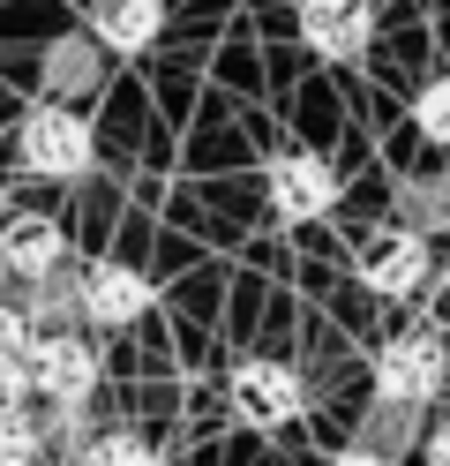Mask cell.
<instances>
[{"label": "cell", "instance_id": "1", "mask_svg": "<svg viewBox=\"0 0 450 466\" xmlns=\"http://www.w3.org/2000/svg\"><path fill=\"white\" fill-rule=\"evenodd\" d=\"M90 158H98V136H90L83 106H60V98H38L15 121V166L38 173V181H83Z\"/></svg>", "mask_w": 450, "mask_h": 466}, {"label": "cell", "instance_id": "2", "mask_svg": "<svg viewBox=\"0 0 450 466\" xmlns=\"http://www.w3.org/2000/svg\"><path fill=\"white\" fill-rule=\"evenodd\" d=\"M450 384V346L435 331H398L383 339L375 354V399H398V406H435Z\"/></svg>", "mask_w": 450, "mask_h": 466}, {"label": "cell", "instance_id": "3", "mask_svg": "<svg viewBox=\"0 0 450 466\" xmlns=\"http://www.w3.org/2000/svg\"><path fill=\"white\" fill-rule=\"evenodd\" d=\"M263 196H270V218L278 226H315V218L338 211V173L315 151H278L263 166Z\"/></svg>", "mask_w": 450, "mask_h": 466}, {"label": "cell", "instance_id": "4", "mask_svg": "<svg viewBox=\"0 0 450 466\" xmlns=\"http://www.w3.org/2000/svg\"><path fill=\"white\" fill-rule=\"evenodd\" d=\"M30 376H38V406H90V399H98L105 361H98V346H90L83 324H75V331H38V346H30Z\"/></svg>", "mask_w": 450, "mask_h": 466}, {"label": "cell", "instance_id": "5", "mask_svg": "<svg viewBox=\"0 0 450 466\" xmlns=\"http://www.w3.org/2000/svg\"><path fill=\"white\" fill-rule=\"evenodd\" d=\"M353 271H360V286H368V294H383V301H413L420 286H428V271H435L428 233H413V226H383V233H368V241H360V256H353Z\"/></svg>", "mask_w": 450, "mask_h": 466}, {"label": "cell", "instance_id": "6", "mask_svg": "<svg viewBox=\"0 0 450 466\" xmlns=\"http://www.w3.org/2000/svg\"><path fill=\"white\" fill-rule=\"evenodd\" d=\"M225 399H233V414L248 421V429H293V421H300V406H308V384H300V369L255 354V361H240V369H233Z\"/></svg>", "mask_w": 450, "mask_h": 466}, {"label": "cell", "instance_id": "7", "mask_svg": "<svg viewBox=\"0 0 450 466\" xmlns=\"http://www.w3.org/2000/svg\"><path fill=\"white\" fill-rule=\"evenodd\" d=\"M300 46L323 53V61H360L375 38V0H300L293 8Z\"/></svg>", "mask_w": 450, "mask_h": 466}, {"label": "cell", "instance_id": "8", "mask_svg": "<svg viewBox=\"0 0 450 466\" xmlns=\"http://www.w3.org/2000/svg\"><path fill=\"white\" fill-rule=\"evenodd\" d=\"M143 316H150V279L135 264H120V256H98L83 271V324L90 331H128Z\"/></svg>", "mask_w": 450, "mask_h": 466}, {"label": "cell", "instance_id": "9", "mask_svg": "<svg viewBox=\"0 0 450 466\" xmlns=\"http://www.w3.org/2000/svg\"><path fill=\"white\" fill-rule=\"evenodd\" d=\"M83 31L98 38L113 61H143V53L165 38V0H90Z\"/></svg>", "mask_w": 450, "mask_h": 466}, {"label": "cell", "instance_id": "10", "mask_svg": "<svg viewBox=\"0 0 450 466\" xmlns=\"http://www.w3.org/2000/svg\"><path fill=\"white\" fill-rule=\"evenodd\" d=\"M0 264L15 271V286H38L53 271H68V233H60V218L15 211L8 226H0Z\"/></svg>", "mask_w": 450, "mask_h": 466}, {"label": "cell", "instance_id": "11", "mask_svg": "<svg viewBox=\"0 0 450 466\" xmlns=\"http://www.w3.org/2000/svg\"><path fill=\"white\" fill-rule=\"evenodd\" d=\"M45 98H60V106H83L90 91L105 83V46L90 38V31H68V38H53L45 46Z\"/></svg>", "mask_w": 450, "mask_h": 466}, {"label": "cell", "instance_id": "12", "mask_svg": "<svg viewBox=\"0 0 450 466\" xmlns=\"http://www.w3.org/2000/svg\"><path fill=\"white\" fill-rule=\"evenodd\" d=\"M23 316L38 331H75L83 324V271L68 264V271H53V279H38V286H23Z\"/></svg>", "mask_w": 450, "mask_h": 466}, {"label": "cell", "instance_id": "13", "mask_svg": "<svg viewBox=\"0 0 450 466\" xmlns=\"http://www.w3.org/2000/svg\"><path fill=\"white\" fill-rule=\"evenodd\" d=\"M413 436H420V406H398V399H375V406H368V421H360V436H353V444H368V451H383V459H398V451H413Z\"/></svg>", "mask_w": 450, "mask_h": 466}, {"label": "cell", "instance_id": "14", "mask_svg": "<svg viewBox=\"0 0 450 466\" xmlns=\"http://www.w3.org/2000/svg\"><path fill=\"white\" fill-rule=\"evenodd\" d=\"M75 466H158V444H150L143 429H98Z\"/></svg>", "mask_w": 450, "mask_h": 466}, {"label": "cell", "instance_id": "15", "mask_svg": "<svg viewBox=\"0 0 450 466\" xmlns=\"http://www.w3.org/2000/svg\"><path fill=\"white\" fill-rule=\"evenodd\" d=\"M0 466H45V421H38V406L0 414Z\"/></svg>", "mask_w": 450, "mask_h": 466}, {"label": "cell", "instance_id": "16", "mask_svg": "<svg viewBox=\"0 0 450 466\" xmlns=\"http://www.w3.org/2000/svg\"><path fill=\"white\" fill-rule=\"evenodd\" d=\"M398 226H413V233L450 226V181H405L398 188Z\"/></svg>", "mask_w": 450, "mask_h": 466}, {"label": "cell", "instance_id": "17", "mask_svg": "<svg viewBox=\"0 0 450 466\" xmlns=\"http://www.w3.org/2000/svg\"><path fill=\"white\" fill-rule=\"evenodd\" d=\"M38 421H45V451H60L75 466L90 444V406H38Z\"/></svg>", "mask_w": 450, "mask_h": 466}, {"label": "cell", "instance_id": "18", "mask_svg": "<svg viewBox=\"0 0 450 466\" xmlns=\"http://www.w3.org/2000/svg\"><path fill=\"white\" fill-rule=\"evenodd\" d=\"M413 128L450 151V76H435V83H420V91H413Z\"/></svg>", "mask_w": 450, "mask_h": 466}, {"label": "cell", "instance_id": "19", "mask_svg": "<svg viewBox=\"0 0 450 466\" xmlns=\"http://www.w3.org/2000/svg\"><path fill=\"white\" fill-rule=\"evenodd\" d=\"M15 406H38V376H30V354H0V414Z\"/></svg>", "mask_w": 450, "mask_h": 466}, {"label": "cell", "instance_id": "20", "mask_svg": "<svg viewBox=\"0 0 450 466\" xmlns=\"http://www.w3.org/2000/svg\"><path fill=\"white\" fill-rule=\"evenodd\" d=\"M330 466H398V459H383V451H368V444H345Z\"/></svg>", "mask_w": 450, "mask_h": 466}, {"label": "cell", "instance_id": "21", "mask_svg": "<svg viewBox=\"0 0 450 466\" xmlns=\"http://www.w3.org/2000/svg\"><path fill=\"white\" fill-rule=\"evenodd\" d=\"M420 451H428V466H450V421H435V429H428V444H420Z\"/></svg>", "mask_w": 450, "mask_h": 466}, {"label": "cell", "instance_id": "22", "mask_svg": "<svg viewBox=\"0 0 450 466\" xmlns=\"http://www.w3.org/2000/svg\"><path fill=\"white\" fill-rule=\"evenodd\" d=\"M8 218H15V203H8V188H0V226H8Z\"/></svg>", "mask_w": 450, "mask_h": 466}, {"label": "cell", "instance_id": "23", "mask_svg": "<svg viewBox=\"0 0 450 466\" xmlns=\"http://www.w3.org/2000/svg\"><path fill=\"white\" fill-rule=\"evenodd\" d=\"M8 286H15V271H8V264H0V301H8Z\"/></svg>", "mask_w": 450, "mask_h": 466}, {"label": "cell", "instance_id": "24", "mask_svg": "<svg viewBox=\"0 0 450 466\" xmlns=\"http://www.w3.org/2000/svg\"><path fill=\"white\" fill-rule=\"evenodd\" d=\"M45 466H53V459H45Z\"/></svg>", "mask_w": 450, "mask_h": 466}]
</instances>
